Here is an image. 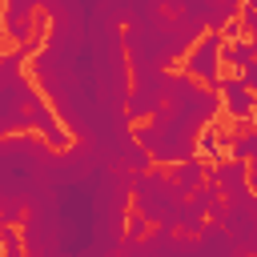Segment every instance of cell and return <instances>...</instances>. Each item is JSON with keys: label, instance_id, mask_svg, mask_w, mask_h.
Wrapping results in <instances>:
<instances>
[{"label": "cell", "instance_id": "1", "mask_svg": "<svg viewBox=\"0 0 257 257\" xmlns=\"http://www.w3.org/2000/svg\"><path fill=\"white\" fill-rule=\"evenodd\" d=\"M197 133H201V124H193L177 108L161 104V112H153L149 120H141V128L133 133V141H141L157 161L177 165L185 157H197Z\"/></svg>", "mask_w": 257, "mask_h": 257}, {"label": "cell", "instance_id": "2", "mask_svg": "<svg viewBox=\"0 0 257 257\" xmlns=\"http://www.w3.org/2000/svg\"><path fill=\"white\" fill-rule=\"evenodd\" d=\"M124 181H128L133 205H137L153 225H173V229H177V217H181L189 193L173 181V173L149 169V173H124Z\"/></svg>", "mask_w": 257, "mask_h": 257}, {"label": "cell", "instance_id": "3", "mask_svg": "<svg viewBox=\"0 0 257 257\" xmlns=\"http://www.w3.org/2000/svg\"><path fill=\"white\" fill-rule=\"evenodd\" d=\"M209 221L225 225V229L237 237L241 253H257V193H253V189L241 193V197H225V201L209 213Z\"/></svg>", "mask_w": 257, "mask_h": 257}, {"label": "cell", "instance_id": "4", "mask_svg": "<svg viewBox=\"0 0 257 257\" xmlns=\"http://www.w3.org/2000/svg\"><path fill=\"white\" fill-rule=\"evenodd\" d=\"M225 48H229V40L221 36V28H209V32H201V40L189 44V52H185L181 64H185V72H189L193 80L217 88V80H221V64H225Z\"/></svg>", "mask_w": 257, "mask_h": 257}, {"label": "cell", "instance_id": "5", "mask_svg": "<svg viewBox=\"0 0 257 257\" xmlns=\"http://www.w3.org/2000/svg\"><path fill=\"white\" fill-rule=\"evenodd\" d=\"M36 88L16 72V76H0V137L28 128V104H32Z\"/></svg>", "mask_w": 257, "mask_h": 257}, {"label": "cell", "instance_id": "6", "mask_svg": "<svg viewBox=\"0 0 257 257\" xmlns=\"http://www.w3.org/2000/svg\"><path fill=\"white\" fill-rule=\"evenodd\" d=\"M217 92H221V104H225V112H229L233 120H253V112H257V96L245 88L241 72H237V76H225V72H221Z\"/></svg>", "mask_w": 257, "mask_h": 257}, {"label": "cell", "instance_id": "7", "mask_svg": "<svg viewBox=\"0 0 257 257\" xmlns=\"http://www.w3.org/2000/svg\"><path fill=\"white\" fill-rule=\"evenodd\" d=\"M209 181H213L225 197H241V193H249V161H241V157L213 161V165H209Z\"/></svg>", "mask_w": 257, "mask_h": 257}, {"label": "cell", "instance_id": "8", "mask_svg": "<svg viewBox=\"0 0 257 257\" xmlns=\"http://www.w3.org/2000/svg\"><path fill=\"white\" fill-rule=\"evenodd\" d=\"M28 128H32L36 137H44L48 145H56V149H68V133L60 128L56 112L44 104V96H40V92H36V96H32V104H28Z\"/></svg>", "mask_w": 257, "mask_h": 257}, {"label": "cell", "instance_id": "9", "mask_svg": "<svg viewBox=\"0 0 257 257\" xmlns=\"http://www.w3.org/2000/svg\"><path fill=\"white\" fill-rule=\"evenodd\" d=\"M197 249L201 253H241L237 237L225 225H217V221H205V229L197 233Z\"/></svg>", "mask_w": 257, "mask_h": 257}, {"label": "cell", "instance_id": "10", "mask_svg": "<svg viewBox=\"0 0 257 257\" xmlns=\"http://www.w3.org/2000/svg\"><path fill=\"white\" fill-rule=\"evenodd\" d=\"M40 12H32V16H0V36H8L12 44H24V40H32V36H40Z\"/></svg>", "mask_w": 257, "mask_h": 257}, {"label": "cell", "instance_id": "11", "mask_svg": "<svg viewBox=\"0 0 257 257\" xmlns=\"http://www.w3.org/2000/svg\"><path fill=\"white\" fill-rule=\"evenodd\" d=\"M173 181H177L185 193L201 189V185L209 181V165H205V157H185V161H177V165H173Z\"/></svg>", "mask_w": 257, "mask_h": 257}, {"label": "cell", "instance_id": "12", "mask_svg": "<svg viewBox=\"0 0 257 257\" xmlns=\"http://www.w3.org/2000/svg\"><path fill=\"white\" fill-rule=\"evenodd\" d=\"M116 161H120V169H124V173H149L157 157H153L141 141H124V149H120V157H116Z\"/></svg>", "mask_w": 257, "mask_h": 257}, {"label": "cell", "instance_id": "13", "mask_svg": "<svg viewBox=\"0 0 257 257\" xmlns=\"http://www.w3.org/2000/svg\"><path fill=\"white\" fill-rule=\"evenodd\" d=\"M124 229H128V237L120 241V253H141V241H145V233L153 229V221H149L141 209H133V217L124 221Z\"/></svg>", "mask_w": 257, "mask_h": 257}, {"label": "cell", "instance_id": "14", "mask_svg": "<svg viewBox=\"0 0 257 257\" xmlns=\"http://www.w3.org/2000/svg\"><path fill=\"white\" fill-rule=\"evenodd\" d=\"M253 56H257V40H253V36H241V40H233V44L225 48V64H233L237 72H241Z\"/></svg>", "mask_w": 257, "mask_h": 257}, {"label": "cell", "instance_id": "15", "mask_svg": "<svg viewBox=\"0 0 257 257\" xmlns=\"http://www.w3.org/2000/svg\"><path fill=\"white\" fill-rule=\"evenodd\" d=\"M221 149H225V137H221V128H201V133H197V157H205V161H217V157H221Z\"/></svg>", "mask_w": 257, "mask_h": 257}, {"label": "cell", "instance_id": "16", "mask_svg": "<svg viewBox=\"0 0 257 257\" xmlns=\"http://www.w3.org/2000/svg\"><path fill=\"white\" fill-rule=\"evenodd\" d=\"M0 245H4V253L8 257H20L28 245H24V237L16 233V221H0Z\"/></svg>", "mask_w": 257, "mask_h": 257}, {"label": "cell", "instance_id": "17", "mask_svg": "<svg viewBox=\"0 0 257 257\" xmlns=\"http://www.w3.org/2000/svg\"><path fill=\"white\" fill-rule=\"evenodd\" d=\"M32 12H40V0H4L0 16H32Z\"/></svg>", "mask_w": 257, "mask_h": 257}, {"label": "cell", "instance_id": "18", "mask_svg": "<svg viewBox=\"0 0 257 257\" xmlns=\"http://www.w3.org/2000/svg\"><path fill=\"white\" fill-rule=\"evenodd\" d=\"M237 24H241V32H245V36H257V8H253V4H241Z\"/></svg>", "mask_w": 257, "mask_h": 257}, {"label": "cell", "instance_id": "19", "mask_svg": "<svg viewBox=\"0 0 257 257\" xmlns=\"http://www.w3.org/2000/svg\"><path fill=\"white\" fill-rule=\"evenodd\" d=\"M241 80H245V88H249V92L257 96V56H253V60H249V64L241 68Z\"/></svg>", "mask_w": 257, "mask_h": 257}, {"label": "cell", "instance_id": "20", "mask_svg": "<svg viewBox=\"0 0 257 257\" xmlns=\"http://www.w3.org/2000/svg\"><path fill=\"white\" fill-rule=\"evenodd\" d=\"M221 36H225V40H229V44H233V40H241V36H245V32H241V24H237V16H233V20H225V24H221Z\"/></svg>", "mask_w": 257, "mask_h": 257}, {"label": "cell", "instance_id": "21", "mask_svg": "<svg viewBox=\"0 0 257 257\" xmlns=\"http://www.w3.org/2000/svg\"><path fill=\"white\" fill-rule=\"evenodd\" d=\"M249 189L257 193V149H253V157H249Z\"/></svg>", "mask_w": 257, "mask_h": 257}, {"label": "cell", "instance_id": "22", "mask_svg": "<svg viewBox=\"0 0 257 257\" xmlns=\"http://www.w3.org/2000/svg\"><path fill=\"white\" fill-rule=\"evenodd\" d=\"M241 4H253V8H257V0H241Z\"/></svg>", "mask_w": 257, "mask_h": 257}, {"label": "cell", "instance_id": "23", "mask_svg": "<svg viewBox=\"0 0 257 257\" xmlns=\"http://www.w3.org/2000/svg\"><path fill=\"white\" fill-rule=\"evenodd\" d=\"M0 249H4V245H0Z\"/></svg>", "mask_w": 257, "mask_h": 257}]
</instances>
